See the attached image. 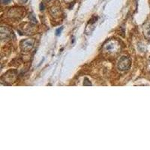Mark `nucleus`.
I'll return each mask as SVG.
<instances>
[{
    "label": "nucleus",
    "mask_w": 150,
    "mask_h": 150,
    "mask_svg": "<svg viewBox=\"0 0 150 150\" xmlns=\"http://www.w3.org/2000/svg\"><path fill=\"white\" fill-rule=\"evenodd\" d=\"M119 47V43L116 40H110L107 41L106 44L104 46V50L107 52H115L114 50H117Z\"/></svg>",
    "instance_id": "7ed1b4c3"
},
{
    "label": "nucleus",
    "mask_w": 150,
    "mask_h": 150,
    "mask_svg": "<svg viewBox=\"0 0 150 150\" xmlns=\"http://www.w3.org/2000/svg\"><path fill=\"white\" fill-rule=\"evenodd\" d=\"M46 2H50V0H45Z\"/></svg>",
    "instance_id": "f8f14e48"
},
{
    "label": "nucleus",
    "mask_w": 150,
    "mask_h": 150,
    "mask_svg": "<svg viewBox=\"0 0 150 150\" xmlns=\"http://www.w3.org/2000/svg\"><path fill=\"white\" fill-rule=\"evenodd\" d=\"M35 41L32 39H26L23 40L20 43V47L23 51H30L34 47Z\"/></svg>",
    "instance_id": "20e7f679"
},
{
    "label": "nucleus",
    "mask_w": 150,
    "mask_h": 150,
    "mask_svg": "<svg viewBox=\"0 0 150 150\" xmlns=\"http://www.w3.org/2000/svg\"><path fill=\"white\" fill-rule=\"evenodd\" d=\"M1 1V3L3 4V5H7V4L10 3L11 0H0Z\"/></svg>",
    "instance_id": "6e6552de"
},
{
    "label": "nucleus",
    "mask_w": 150,
    "mask_h": 150,
    "mask_svg": "<svg viewBox=\"0 0 150 150\" xmlns=\"http://www.w3.org/2000/svg\"><path fill=\"white\" fill-rule=\"evenodd\" d=\"M20 2H22V3H25V2H26V1H27V0H20Z\"/></svg>",
    "instance_id": "9b49d317"
},
{
    "label": "nucleus",
    "mask_w": 150,
    "mask_h": 150,
    "mask_svg": "<svg viewBox=\"0 0 150 150\" xmlns=\"http://www.w3.org/2000/svg\"><path fill=\"white\" fill-rule=\"evenodd\" d=\"M30 20H31L32 22L34 23H37L36 18H35V16H34L32 14H31L30 15Z\"/></svg>",
    "instance_id": "423d86ee"
},
{
    "label": "nucleus",
    "mask_w": 150,
    "mask_h": 150,
    "mask_svg": "<svg viewBox=\"0 0 150 150\" xmlns=\"http://www.w3.org/2000/svg\"><path fill=\"white\" fill-rule=\"evenodd\" d=\"M131 59L128 57L122 56L118 62V68L122 72L127 71L131 67Z\"/></svg>",
    "instance_id": "f257e3e1"
},
{
    "label": "nucleus",
    "mask_w": 150,
    "mask_h": 150,
    "mask_svg": "<svg viewBox=\"0 0 150 150\" xmlns=\"http://www.w3.org/2000/svg\"><path fill=\"white\" fill-rule=\"evenodd\" d=\"M40 9H41V11H43V10H44V3H41L40 5Z\"/></svg>",
    "instance_id": "9d476101"
},
{
    "label": "nucleus",
    "mask_w": 150,
    "mask_h": 150,
    "mask_svg": "<svg viewBox=\"0 0 150 150\" xmlns=\"http://www.w3.org/2000/svg\"><path fill=\"white\" fill-rule=\"evenodd\" d=\"M17 77V72L16 70H13V71H9L6 74H4L2 77V81H5L6 83H11L16 81Z\"/></svg>",
    "instance_id": "f03ea898"
},
{
    "label": "nucleus",
    "mask_w": 150,
    "mask_h": 150,
    "mask_svg": "<svg viewBox=\"0 0 150 150\" xmlns=\"http://www.w3.org/2000/svg\"><path fill=\"white\" fill-rule=\"evenodd\" d=\"M143 32L145 38L150 41V20L146 21L143 26Z\"/></svg>",
    "instance_id": "39448f33"
},
{
    "label": "nucleus",
    "mask_w": 150,
    "mask_h": 150,
    "mask_svg": "<svg viewBox=\"0 0 150 150\" xmlns=\"http://www.w3.org/2000/svg\"><path fill=\"white\" fill-rule=\"evenodd\" d=\"M83 85L84 86H91L92 83H90V81H89V80L87 78H85V81L83 83Z\"/></svg>",
    "instance_id": "0eeeda50"
},
{
    "label": "nucleus",
    "mask_w": 150,
    "mask_h": 150,
    "mask_svg": "<svg viewBox=\"0 0 150 150\" xmlns=\"http://www.w3.org/2000/svg\"><path fill=\"white\" fill-rule=\"evenodd\" d=\"M62 29H63V27L59 28V29H58V30H57L56 31V35H60V33H61V32H62Z\"/></svg>",
    "instance_id": "1a4fd4ad"
}]
</instances>
